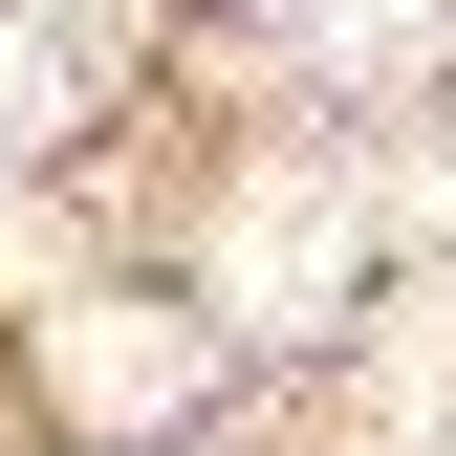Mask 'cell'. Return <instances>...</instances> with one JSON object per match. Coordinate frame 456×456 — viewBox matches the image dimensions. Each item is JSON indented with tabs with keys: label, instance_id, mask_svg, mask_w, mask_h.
<instances>
[{
	"label": "cell",
	"instance_id": "obj_1",
	"mask_svg": "<svg viewBox=\"0 0 456 456\" xmlns=\"http://www.w3.org/2000/svg\"><path fill=\"white\" fill-rule=\"evenodd\" d=\"M348 261H370V196H348V175H261L240 240H217V305H240V326H326Z\"/></svg>",
	"mask_w": 456,
	"mask_h": 456
},
{
	"label": "cell",
	"instance_id": "obj_2",
	"mask_svg": "<svg viewBox=\"0 0 456 456\" xmlns=\"http://www.w3.org/2000/svg\"><path fill=\"white\" fill-rule=\"evenodd\" d=\"M196 326L175 305H66V413H109V435H152V413H196Z\"/></svg>",
	"mask_w": 456,
	"mask_h": 456
},
{
	"label": "cell",
	"instance_id": "obj_3",
	"mask_svg": "<svg viewBox=\"0 0 456 456\" xmlns=\"http://www.w3.org/2000/svg\"><path fill=\"white\" fill-rule=\"evenodd\" d=\"M282 44H305V66H348V87H413L435 44H456V0H261Z\"/></svg>",
	"mask_w": 456,
	"mask_h": 456
}]
</instances>
